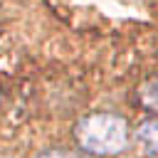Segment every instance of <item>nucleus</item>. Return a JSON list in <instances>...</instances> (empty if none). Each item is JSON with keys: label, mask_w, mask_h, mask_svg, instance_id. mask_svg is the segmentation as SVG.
<instances>
[{"label": "nucleus", "mask_w": 158, "mask_h": 158, "mask_svg": "<svg viewBox=\"0 0 158 158\" xmlns=\"http://www.w3.org/2000/svg\"><path fill=\"white\" fill-rule=\"evenodd\" d=\"M40 158H77V153H69V151H49V153H42Z\"/></svg>", "instance_id": "nucleus-3"}, {"label": "nucleus", "mask_w": 158, "mask_h": 158, "mask_svg": "<svg viewBox=\"0 0 158 158\" xmlns=\"http://www.w3.org/2000/svg\"><path fill=\"white\" fill-rule=\"evenodd\" d=\"M156 131H158V126H156V118H153V121H146V123L138 128V138L146 143L148 153H153V156H156Z\"/></svg>", "instance_id": "nucleus-2"}, {"label": "nucleus", "mask_w": 158, "mask_h": 158, "mask_svg": "<svg viewBox=\"0 0 158 158\" xmlns=\"http://www.w3.org/2000/svg\"><path fill=\"white\" fill-rule=\"evenodd\" d=\"M77 143L91 156H114L128 146V123L116 114H89L74 128Z\"/></svg>", "instance_id": "nucleus-1"}]
</instances>
